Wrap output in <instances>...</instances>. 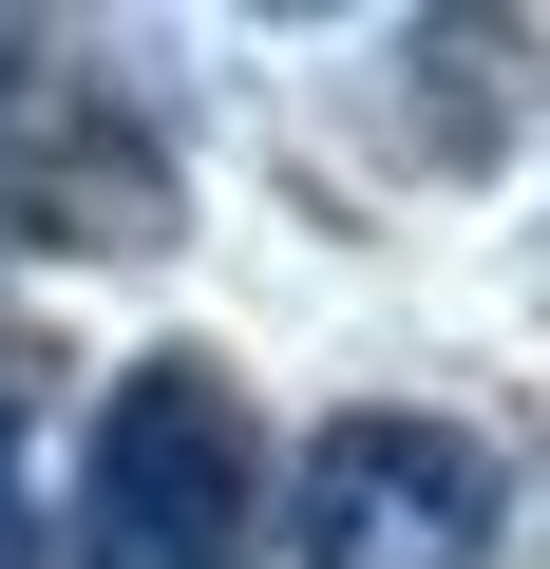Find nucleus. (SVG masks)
I'll list each match as a JSON object with an SVG mask.
<instances>
[{"label": "nucleus", "mask_w": 550, "mask_h": 569, "mask_svg": "<svg viewBox=\"0 0 550 569\" xmlns=\"http://www.w3.org/2000/svg\"><path fill=\"white\" fill-rule=\"evenodd\" d=\"M266 550V418L209 342L114 361L77 437V569H247Z\"/></svg>", "instance_id": "f257e3e1"}, {"label": "nucleus", "mask_w": 550, "mask_h": 569, "mask_svg": "<svg viewBox=\"0 0 550 569\" xmlns=\"http://www.w3.org/2000/svg\"><path fill=\"white\" fill-rule=\"evenodd\" d=\"M493 531H512V475L437 399H361L286 475V569H493Z\"/></svg>", "instance_id": "f03ea898"}, {"label": "nucleus", "mask_w": 550, "mask_h": 569, "mask_svg": "<svg viewBox=\"0 0 550 569\" xmlns=\"http://www.w3.org/2000/svg\"><path fill=\"white\" fill-rule=\"evenodd\" d=\"M190 209H171V152L152 114H114V77H77L58 20H0V247H77V266H152Z\"/></svg>", "instance_id": "7ed1b4c3"}, {"label": "nucleus", "mask_w": 550, "mask_h": 569, "mask_svg": "<svg viewBox=\"0 0 550 569\" xmlns=\"http://www.w3.org/2000/svg\"><path fill=\"white\" fill-rule=\"evenodd\" d=\"M531 20H399L380 39V152L399 171H493L531 133Z\"/></svg>", "instance_id": "20e7f679"}, {"label": "nucleus", "mask_w": 550, "mask_h": 569, "mask_svg": "<svg viewBox=\"0 0 550 569\" xmlns=\"http://www.w3.org/2000/svg\"><path fill=\"white\" fill-rule=\"evenodd\" d=\"M0 569H39V493H20V418H0Z\"/></svg>", "instance_id": "39448f33"}]
</instances>
